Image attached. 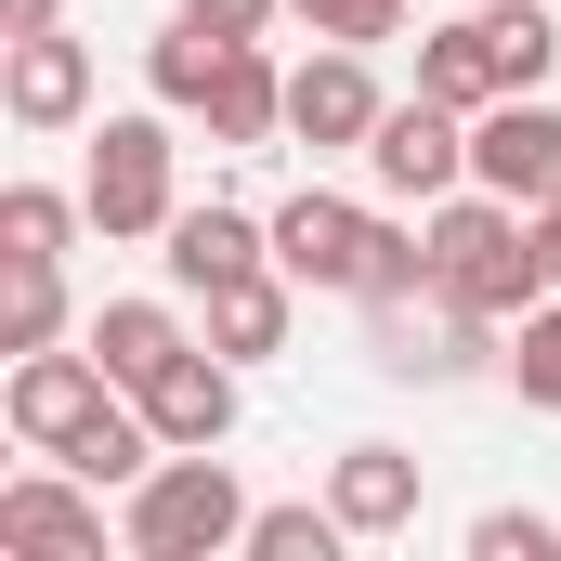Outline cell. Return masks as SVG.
I'll use <instances>...</instances> for the list:
<instances>
[{
	"mask_svg": "<svg viewBox=\"0 0 561 561\" xmlns=\"http://www.w3.org/2000/svg\"><path fill=\"white\" fill-rule=\"evenodd\" d=\"M419 236H431V287H457L483 327H523V313L549 300L536 209H510L496 183H457V196H431V209H419Z\"/></svg>",
	"mask_w": 561,
	"mask_h": 561,
	"instance_id": "obj_1",
	"label": "cell"
},
{
	"mask_svg": "<svg viewBox=\"0 0 561 561\" xmlns=\"http://www.w3.org/2000/svg\"><path fill=\"white\" fill-rule=\"evenodd\" d=\"M275 262L313 287V300H379V287H419L431 275V236L353 209V196H327V183H300V196L275 209Z\"/></svg>",
	"mask_w": 561,
	"mask_h": 561,
	"instance_id": "obj_2",
	"label": "cell"
},
{
	"mask_svg": "<svg viewBox=\"0 0 561 561\" xmlns=\"http://www.w3.org/2000/svg\"><path fill=\"white\" fill-rule=\"evenodd\" d=\"M118 549L131 561H222V549H249V483L222 470V444H170L157 470L131 483V510H118Z\"/></svg>",
	"mask_w": 561,
	"mask_h": 561,
	"instance_id": "obj_3",
	"label": "cell"
},
{
	"mask_svg": "<svg viewBox=\"0 0 561 561\" xmlns=\"http://www.w3.org/2000/svg\"><path fill=\"white\" fill-rule=\"evenodd\" d=\"M353 313H366V353H379V379H431V392H444V379H483V366H510V353H496V327H483V313H470V300H457V287H379V300H353Z\"/></svg>",
	"mask_w": 561,
	"mask_h": 561,
	"instance_id": "obj_4",
	"label": "cell"
},
{
	"mask_svg": "<svg viewBox=\"0 0 561 561\" xmlns=\"http://www.w3.org/2000/svg\"><path fill=\"white\" fill-rule=\"evenodd\" d=\"M79 196H92V222H105L118 249H131V236H170V209H183V183H170V118H157V105H144V118H105Z\"/></svg>",
	"mask_w": 561,
	"mask_h": 561,
	"instance_id": "obj_5",
	"label": "cell"
},
{
	"mask_svg": "<svg viewBox=\"0 0 561 561\" xmlns=\"http://www.w3.org/2000/svg\"><path fill=\"white\" fill-rule=\"evenodd\" d=\"M105 405H118V379H105V353H92V340H79V353H53V340H39V353H13V379H0V431H13L26 457H66Z\"/></svg>",
	"mask_w": 561,
	"mask_h": 561,
	"instance_id": "obj_6",
	"label": "cell"
},
{
	"mask_svg": "<svg viewBox=\"0 0 561 561\" xmlns=\"http://www.w3.org/2000/svg\"><path fill=\"white\" fill-rule=\"evenodd\" d=\"M0 561H105V483H79L66 457L0 483Z\"/></svg>",
	"mask_w": 561,
	"mask_h": 561,
	"instance_id": "obj_7",
	"label": "cell"
},
{
	"mask_svg": "<svg viewBox=\"0 0 561 561\" xmlns=\"http://www.w3.org/2000/svg\"><path fill=\"white\" fill-rule=\"evenodd\" d=\"M366 170H379V196H392V209H431V196H457V183H470V118H457V105H431V92H405V105L366 131Z\"/></svg>",
	"mask_w": 561,
	"mask_h": 561,
	"instance_id": "obj_8",
	"label": "cell"
},
{
	"mask_svg": "<svg viewBox=\"0 0 561 561\" xmlns=\"http://www.w3.org/2000/svg\"><path fill=\"white\" fill-rule=\"evenodd\" d=\"M379 118H392V92L366 79V53H353V39H313V53L287 66V144H313V157H327V144H353V157H366Z\"/></svg>",
	"mask_w": 561,
	"mask_h": 561,
	"instance_id": "obj_9",
	"label": "cell"
},
{
	"mask_svg": "<svg viewBox=\"0 0 561 561\" xmlns=\"http://www.w3.org/2000/svg\"><path fill=\"white\" fill-rule=\"evenodd\" d=\"M470 183H496L510 209H561V105L510 92L470 118Z\"/></svg>",
	"mask_w": 561,
	"mask_h": 561,
	"instance_id": "obj_10",
	"label": "cell"
},
{
	"mask_svg": "<svg viewBox=\"0 0 561 561\" xmlns=\"http://www.w3.org/2000/svg\"><path fill=\"white\" fill-rule=\"evenodd\" d=\"M0 105H13V131H79L92 118V39H66V26L0 39Z\"/></svg>",
	"mask_w": 561,
	"mask_h": 561,
	"instance_id": "obj_11",
	"label": "cell"
},
{
	"mask_svg": "<svg viewBox=\"0 0 561 561\" xmlns=\"http://www.w3.org/2000/svg\"><path fill=\"white\" fill-rule=\"evenodd\" d=\"M157 262H170L183 300H209V287H236V275H262V262H275V222H249L236 196H196V209H170Z\"/></svg>",
	"mask_w": 561,
	"mask_h": 561,
	"instance_id": "obj_12",
	"label": "cell"
},
{
	"mask_svg": "<svg viewBox=\"0 0 561 561\" xmlns=\"http://www.w3.org/2000/svg\"><path fill=\"white\" fill-rule=\"evenodd\" d=\"M236 379H249V366L196 340V353H170V366L144 379L131 405H144V419H157V444H183V457H196V444H236V405H249Z\"/></svg>",
	"mask_w": 561,
	"mask_h": 561,
	"instance_id": "obj_13",
	"label": "cell"
},
{
	"mask_svg": "<svg viewBox=\"0 0 561 561\" xmlns=\"http://www.w3.org/2000/svg\"><path fill=\"white\" fill-rule=\"evenodd\" d=\"M327 510L353 523V549L419 536V457H405V444H340V457H327Z\"/></svg>",
	"mask_w": 561,
	"mask_h": 561,
	"instance_id": "obj_14",
	"label": "cell"
},
{
	"mask_svg": "<svg viewBox=\"0 0 561 561\" xmlns=\"http://www.w3.org/2000/svg\"><path fill=\"white\" fill-rule=\"evenodd\" d=\"M287 327H300V275L287 262H262V275H236V287H209V353H236V366H275L287 353Z\"/></svg>",
	"mask_w": 561,
	"mask_h": 561,
	"instance_id": "obj_15",
	"label": "cell"
},
{
	"mask_svg": "<svg viewBox=\"0 0 561 561\" xmlns=\"http://www.w3.org/2000/svg\"><path fill=\"white\" fill-rule=\"evenodd\" d=\"M196 118H209V144H236V157H249V144H287V66L262 53V39H236Z\"/></svg>",
	"mask_w": 561,
	"mask_h": 561,
	"instance_id": "obj_16",
	"label": "cell"
},
{
	"mask_svg": "<svg viewBox=\"0 0 561 561\" xmlns=\"http://www.w3.org/2000/svg\"><path fill=\"white\" fill-rule=\"evenodd\" d=\"M419 92H431V105H457V118L510 105V66H496V26H483V13H470V26H431V39H419Z\"/></svg>",
	"mask_w": 561,
	"mask_h": 561,
	"instance_id": "obj_17",
	"label": "cell"
},
{
	"mask_svg": "<svg viewBox=\"0 0 561 561\" xmlns=\"http://www.w3.org/2000/svg\"><path fill=\"white\" fill-rule=\"evenodd\" d=\"M79 340L105 353V379H118V392H144V379H157L170 353H196V327H183L170 300H105V313H92Z\"/></svg>",
	"mask_w": 561,
	"mask_h": 561,
	"instance_id": "obj_18",
	"label": "cell"
},
{
	"mask_svg": "<svg viewBox=\"0 0 561 561\" xmlns=\"http://www.w3.org/2000/svg\"><path fill=\"white\" fill-rule=\"evenodd\" d=\"M222 53H236L222 26H196V13H170V26L144 39V92H157V105H209V79H222Z\"/></svg>",
	"mask_w": 561,
	"mask_h": 561,
	"instance_id": "obj_19",
	"label": "cell"
},
{
	"mask_svg": "<svg viewBox=\"0 0 561 561\" xmlns=\"http://www.w3.org/2000/svg\"><path fill=\"white\" fill-rule=\"evenodd\" d=\"M92 222V196H53V183H0V262H66V236Z\"/></svg>",
	"mask_w": 561,
	"mask_h": 561,
	"instance_id": "obj_20",
	"label": "cell"
},
{
	"mask_svg": "<svg viewBox=\"0 0 561 561\" xmlns=\"http://www.w3.org/2000/svg\"><path fill=\"white\" fill-rule=\"evenodd\" d=\"M66 340V262H0V353Z\"/></svg>",
	"mask_w": 561,
	"mask_h": 561,
	"instance_id": "obj_21",
	"label": "cell"
},
{
	"mask_svg": "<svg viewBox=\"0 0 561 561\" xmlns=\"http://www.w3.org/2000/svg\"><path fill=\"white\" fill-rule=\"evenodd\" d=\"M340 549H353V523L327 496H300V510H249V549L236 561H340Z\"/></svg>",
	"mask_w": 561,
	"mask_h": 561,
	"instance_id": "obj_22",
	"label": "cell"
},
{
	"mask_svg": "<svg viewBox=\"0 0 561 561\" xmlns=\"http://www.w3.org/2000/svg\"><path fill=\"white\" fill-rule=\"evenodd\" d=\"M510 392H523L536 419H561V287L523 313V340H510Z\"/></svg>",
	"mask_w": 561,
	"mask_h": 561,
	"instance_id": "obj_23",
	"label": "cell"
},
{
	"mask_svg": "<svg viewBox=\"0 0 561 561\" xmlns=\"http://www.w3.org/2000/svg\"><path fill=\"white\" fill-rule=\"evenodd\" d=\"M483 26H496V66H510V92H536L561 66V26L536 13V0H483Z\"/></svg>",
	"mask_w": 561,
	"mask_h": 561,
	"instance_id": "obj_24",
	"label": "cell"
},
{
	"mask_svg": "<svg viewBox=\"0 0 561 561\" xmlns=\"http://www.w3.org/2000/svg\"><path fill=\"white\" fill-rule=\"evenodd\" d=\"M287 13H300L313 39H353V53H379V39H405V13H419V0H287Z\"/></svg>",
	"mask_w": 561,
	"mask_h": 561,
	"instance_id": "obj_25",
	"label": "cell"
},
{
	"mask_svg": "<svg viewBox=\"0 0 561 561\" xmlns=\"http://www.w3.org/2000/svg\"><path fill=\"white\" fill-rule=\"evenodd\" d=\"M470 561H561V523L549 510H483L470 523Z\"/></svg>",
	"mask_w": 561,
	"mask_h": 561,
	"instance_id": "obj_26",
	"label": "cell"
},
{
	"mask_svg": "<svg viewBox=\"0 0 561 561\" xmlns=\"http://www.w3.org/2000/svg\"><path fill=\"white\" fill-rule=\"evenodd\" d=\"M183 13H196V26H222V39H262L287 0H183Z\"/></svg>",
	"mask_w": 561,
	"mask_h": 561,
	"instance_id": "obj_27",
	"label": "cell"
},
{
	"mask_svg": "<svg viewBox=\"0 0 561 561\" xmlns=\"http://www.w3.org/2000/svg\"><path fill=\"white\" fill-rule=\"evenodd\" d=\"M0 26L26 39V26H66V0H0Z\"/></svg>",
	"mask_w": 561,
	"mask_h": 561,
	"instance_id": "obj_28",
	"label": "cell"
},
{
	"mask_svg": "<svg viewBox=\"0 0 561 561\" xmlns=\"http://www.w3.org/2000/svg\"><path fill=\"white\" fill-rule=\"evenodd\" d=\"M536 249H549V287H561V209H536Z\"/></svg>",
	"mask_w": 561,
	"mask_h": 561,
	"instance_id": "obj_29",
	"label": "cell"
}]
</instances>
